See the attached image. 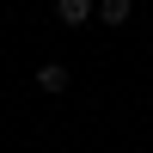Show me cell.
Here are the masks:
<instances>
[{
  "instance_id": "6da1fadb",
  "label": "cell",
  "mask_w": 153,
  "mask_h": 153,
  "mask_svg": "<svg viewBox=\"0 0 153 153\" xmlns=\"http://www.w3.org/2000/svg\"><path fill=\"white\" fill-rule=\"evenodd\" d=\"M55 19L68 25V31H80L86 19H98V0H55Z\"/></svg>"
},
{
  "instance_id": "7a4b0ae2",
  "label": "cell",
  "mask_w": 153,
  "mask_h": 153,
  "mask_svg": "<svg viewBox=\"0 0 153 153\" xmlns=\"http://www.w3.org/2000/svg\"><path fill=\"white\" fill-rule=\"evenodd\" d=\"M98 19L117 31V25H129V19H135V0H98Z\"/></svg>"
},
{
  "instance_id": "3957f363",
  "label": "cell",
  "mask_w": 153,
  "mask_h": 153,
  "mask_svg": "<svg viewBox=\"0 0 153 153\" xmlns=\"http://www.w3.org/2000/svg\"><path fill=\"white\" fill-rule=\"evenodd\" d=\"M37 86H43V92H68V68H61V61H43V68H37Z\"/></svg>"
}]
</instances>
